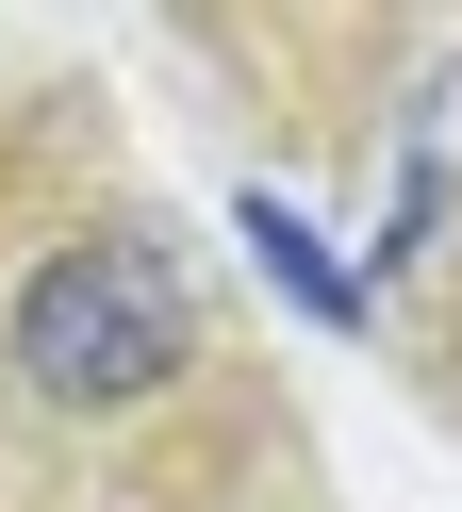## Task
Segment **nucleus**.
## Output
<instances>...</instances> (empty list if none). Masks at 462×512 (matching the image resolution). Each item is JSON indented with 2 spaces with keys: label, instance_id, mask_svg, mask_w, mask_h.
<instances>
[{
  "label": "nucleus",
  "instance_id": "f257e3e1",
  "mask_svg": "<svg viewBox=\"0 0 462 512\" xmlns=\"http://www.w3.org/2000/svg\"><path fill=\"white\" fill-rule=\"evenodd\" d=\"M182 265H165L149 232H83L50 248V265L17 281V314H0V364H17V397L50 413H132L165 364H182Z\"/></svg>",
  "mask_w": 462,
  "mask_h": 512
},
{
  "label": "nucleus",
  "instance_id": "f03ea898",
  "mask_svg": "<svg viewBox=\"0 0 462 512\" xmlns=\"http://www.w3.org/2000/svg\"><path fill=\"white\" fill-rule=\"evenodd\" d=\"M231 232H248V248H264V281H281V298H297V314H330V331H363V281H347V265H330V248H314V232H297V215H281V199H248V215H231Z\"/></svg>",
  "mask_w": 462,
  "mask_h": 512
}]
</instances>
